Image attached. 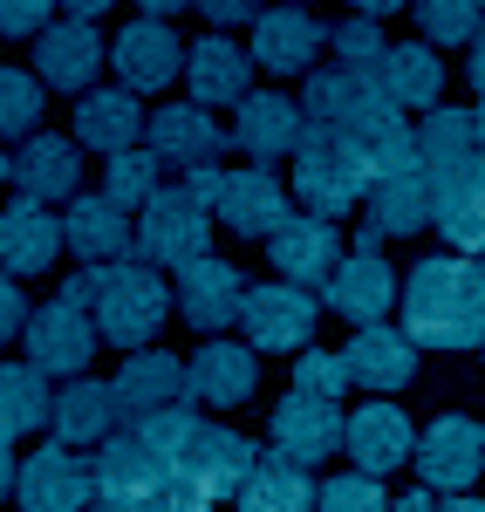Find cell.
<instances>
[{
	"label": "cell",
	"mask_w": 485,
	"mask_h": 512,
	"mask_svg": "<svg viewBox=\"0 0 485 512\" xmlns=\"http://www.w3.org/2000/svg\"><path fill=\"white\" fill-rule=\"evenodd\" d=\"M404 335L417 349H472L485 342V267L465 253H431L404 280Z\"/></svg>",
	"instance_id": "1"
},
{
	"label": "cell",
	"mask_w": 485,
	"mask_h": 512,
	"mask_svg": "<svg viewBox=\"0 0 485 512\" xmlns=\"http://www.w3.org/2000/svg\"><path fill=\"white\" fill-rule=\"evenodd\" d=\"M376 171H369L363 137H342L308 123L301 130V151H294V198L308 205V219H342L349 205H363Z\"/></svg>",
	"instance_id": "2"
},
{
	"label": "cell",
	"mask_w": 485,
	"mask_h": 512,
	"mask_svg": "<svg viewBox=\"0 0 485 512\" xmlns=\"http://www.w3.org/2000/svg\"><path fill=\"white\" fill-rule=\"evenodd\" d=\"M89 315H96V335L117 342L123 355L151 349V335L171 315V287H164V274L151 260H117V267H103V280H96V308Z\"/></svg>",
	"instance_id": "3"
},
{
	"label": "cell",
	"mask_w": 485,
	"mask_h": 512,
	"mask_svg": "<svg viewBox=\"0 0 485 512\" xmlns=\"http://www.w3.org/2000/svg\"><path fill=\"white\" fill-rule=\"evenodd\" d=\"M301 117L322 123V130H342V137H363V144H369L376 130H390L404 110L383 96L376 69H349V62H335V69H315V76H308Z\"/></svg>",
	"instance_id": "4"
},
{
	"label": "cell",
	"mask_w": 485,
	"mask_h": 512,
	"mask_svg": "<svg viewBox=\"0 0 485 512\" xmlns=\"http://www.w3.org/2000/svg\"><path fill=\"white\" fill-rule=\"evenodd\" d=\"M212 205H205L192 185H164L144 212H137V260H151V267H192L212 253Z\"/></svg>",
	"instance_id": "5"
},
{
	"label": "cell",
	"mask_w": 485,
	"mask_h": 512,
	"mask_svg": "<svg viewBox=\"0 0 485 512\" xmlns=\"http://www.w3.org/2000/svg\"><path fill=\"white\" fill-rule=\"evenodd\" d=\"M315 315H322V301L308 287L260 280V287H246V301H240V335L253 355H294V349H308Z\"/></svg>",
	"instance_id": "6"
},
{
	"label": "cell",
	"mask_w": 485,
	"mask_h": 512,
	"mask_svg": "<svg viewBox=\"0 0 485 512\" xmlns=\"http://www.w3.org/2000/svg\"><path fill=\"white\" fill-rule=\"evenodd\" d=\"M178 485V465H171V451H158L144 431H117L103 451H96V492L123 512H144L158 492Z\"/></svg>",
	"instance_id": "7"
},
{
	"label": "cell",
	"mask_w": 485,
	"mask_h": 512,
	"mask_svg": "<svg viewBox=\"0 0 485 512\" xmlns=\"http://www.w3.org/2000/svg\"><path fill=\"white\" fill-rule=\"evenodd\" d=\"M417 478H424V492H445V499H458V492H472L485 472V424H472V417H458V410H445L431 431H417Z\"/></svg>",
	"instance_id": "8"
},
{
	"label": "cell",
	"mask_w": 485,
	"mask_h": 512,
	"mask_svg": "<svg viewBox=\"0 0 485 512\" xmlns=\"http://www.w3.org/2000/svg\"><path fill=\"white\" fill-rule=\"evenodd\" d=\"M21 506L28 512H89L103 492H96V458H82L69 444H41L21 458V478H14Z\"/></svg>",
	"instance_id": "9"
},
{
	"label": "cell",
	"mask_w": 485,
	"mask_h": 512,
	"mask_svg": "<svg viewBox=\"0 0 485 512\" xmlns=\"http://www.w3.org/2000/svg\"><path fill=\"white\" fill-rule=\"evenodd\" d=\"M267 444L294 458V465H322L335 451H349V417H342V403L335 396H308L294 390L274 403V424H267Z\"/></svg>",
	"instance_id": "10"
},
{
	"label": "cell",
	"mask_w": 485,
	"mask_h": 512,
	"mask_svg": "<svg viewBox=\"0 0 485 512\" xmlns=\"http://www.w3.org/2000/svg\"><path fill=\"white\" fill-rule=\"evenodd\" d=\"M171 465H178V485H192L199 499H240V485L260 465V451L240 431H226V424H199Z\"/></svg>",
	"instance_id": "11"
},
{
	"label": "cell",
	"mask_w": 485,
	"mask_h": 512,
	"mask_svg": "<svg viewBox=\"0 0 485 512\" xmlns=\"http://www.w3.org/2000/svg\"><path fill=\"white\" fill-rule=\"evenodd\" d=\"M117 410L123 424H151L164 410H178V403H192V383H185V362L171 349H130L117 369Z\"/></svg>",
	"instance_id": "12"
},
{
	"label": "cell",
	"mask_w": 485,
	"mask_h": 512,
	"mask_svg": "<svg viewBox=\"0 0 485 512\" xmlns=\"http://www.w3.org/2000/svg\"><path fill=\"white\" fill-rule=\"evenodd\" d=\"M28 362H35L41 376H89V355H96V315H82L69 301H48L28 315Z\"/></svg>",
	"instance_id": "13"
},
{
	"label": "cell",
	"mask_w": 485,
	"mask_h": 512,
	"mask_svg": "<svg viewBox=\"0 0 485 512\" xmlns=\"http://www.w3.org/2000/svg\"><path fill=\"white\" fill-rule=\"evenodd\" d=\"M431 226L451 239V253H485V158L431 171Z\"/></svg>",
	"instance_id": "14"
},
{
	"label": "cell",
	"mask_w": 485,
	"mask_h": 512,
	"mask_svg": "<svg viewBox=\"0 0 485 512\" xmlns=\"http://www.w3.org/2000/svg\"><path fill=\"white\" fill-rule=\"evenodd\" d=\"M212 219H219L226 233H240V239H274L287 219H294V198H287V185L274 171H226Z\"/></svg>",
	"instance_id": "15"
},
{
	"label": "cell",
	"mask_w": 485,
	"mask_h": 512,
	"mask_svg": "<svg viewBox=\"0 0 485 512\" xmlns=\"http://www.w3.org/2000/svg\"><path fill=\"white\" fill-rule=\"evenodd\" d=\"M144 151L164 164V171H219V151H226V130L205 117L199 103H171V110H158V117L144 123Z\"/></svg>",
	"instance_id": "16"
},
{
	"label": "cell",
	"mask_w": 485,
	"mask_h": 512,
	"mask_svg": "<svg viewBox=\"0 0 485 512\" xmlns=\"http://www.w3.org/2000/svg\"><path fill=\"white\" fill-rule=\"evenodd\" d=\"M328 28L308 14V7H267L260 21H253V69H267V76H315V55H322Z\"/></svg>",
	"instance_id": "17"
},
{
	"label": "cell",
	"mask_w": 485,
	"mask_h": 512,
	"mask_svg": "<svg viewBox=\"0 0 485 512\" xmlns=\"http://www.w3.org/2000/svg\"><path fill=\"white\" fill-rule=\"evenodd\" d=\"M103 69V35L96 21H48L35 35V82L41 89H69V96H89V82Z\"/></svg>",
	"instance_id": "18"
},
{
	"label": "cell",
	"mask_w": 485,
	"mask_h": 512,
	"mask_svg": "<svg viewBox=\"0 0 485 512\" xmlns=\"http://www.w3.org/2000/svg\"><path fill=\"white\" fill-rule=\"evenodd\" d=\"M240 267H226V260H192V267H178V308H185V328H199V335H226L233 321H240V301H246V287H240Z\"/></svg>",
	"instance_id": "19"
},
{
	"label": "cell",
	"mask_w": 485,
	"mask_h": 512,
	"mask_svg": "<svg viewBox=\"0 0 485 512\" xmlns=\"http://www.w3.org/2000/svg\"><path fill=\"white\" fill-rule=\"evenodd\" d=\"M185 383H192V403H205V410H233V403H246V396L260 390V355L246 349V342H199L192 349V362H185Z\"/></svg>",
	"instance_id": "20"
},
{
	"label": "cell",
	"mask_w": 485,
	"mask_h": 512,
	"mask_svg": "<svg viewBox=\"0 0 485 512\" xmlns=\"http://www.w3.org/2000/svg\"><path fill=\"white\" fill-rule=\"evenodd\" d=\"M322 301H328L342 321L376 328V321L390 315V301H397V267H390L383 253H349V260L335 267V280L322 287Z\"/></svg>",
	"instance_id": "21"
},
{
	"label": "cell",
	"mask_w": 485,
	"mask_h": 512,
	"mask_svg": "<svg viewBox=\"0 0 485 512\" xmlns=\"http://www.w3.org/2000/svg\"><path fill=\"white\" fill-rule=\"evenodd\" d=\"M62 253V219L35 205V198H14L0 205V274H48Z\"/></svg>",
	"instance_id": "22"
},
{
	"label": "cell",
	"mask_w": 485,
	"mask_h": 512,
	"mask_svg": "<svg viewBox=\"0 0 485 512\" xmlns=\"http://www.w3.org/2000/svg\"><path fill=\"white\" fill-rule=\"evenodd\" d=\"M62 239L76 246L82 267H117L130 260V246H137V226H130V212H117L110 198H69V212H62Z\"/></svg>",
	"instance_id": "23"
},
{
	"label": "cell",
	"mask_w": 485,
	"mask_h": 512,
	"mask_svg": "<svg viewBox=\"0 0 485 512\" xmlns=\"http://www.w3.org/2000/svg\"><path fill=\"white\" fill-rule=\"evenodd\" d=\"M76 178H82V144L76 137H55V130H35L21 144V158H14V185H21V198H35V205L82 198Z\"/></svg>",
	"instance_id": "24"
},
{
	"label": "cell",
	"mask_w": 485,
	"mask_h": 512,
	"mask_svg": "<svg viewBox=\"0 0 485 512\" xmlns=\"http://www.w3.org/2000/svg\"><path fill=\"white\" fill-rule=\"evenodd\" d=\"M301 130H308V117L294 110V96L253 89V96L240 103V117H233V144H240L246 158L274 164V158H287V151H301Z\"/></svg>",
	"instance_id": "25"
},
{
	"label": "cell",
	"mask_w": 485,
	"mask_h": 512,
	"mask_svg": "<svg viewBox=\"0 0 485 512\" xmlns=\"http://www.w3.org/2000/svg\"><path fill=\"white\" fill-rule=\"evenodd\" d=\"M110 69L123 76V89L130 96H144V89H164V82L185 69V48H178V35L164 28V21H130L117 41H110Z\"/></svg>",
	"instance_id": "26"
},
{
	"label": "cell",
	"mask_w": 485,
	"mask_h": 512,
	"mask_svg": "<svg viewBox=\"0 0 485 512\" xmlns=\"http://www.w3.org/2000/svg\"><path fill=\"white\" fill-rule=\"evenodd\" d=\"M410 451H417V431H410V417L390 396H376V403H363L349 417V458H356V472L383 478V472H397Z\"/></svg>",
	"instance_id": "27"
},
{
	"label": "cell",
	"mask_w": 485,
	"mask_h": 512,
	"mask_svg": "<svg viewBox=\"0 0 485 512\" xmlns=\"http://www.w3.org/2000/svg\"><path fill=\"white\" fill-rule=\"evenodd\" d=\"M267 253H274V274L294 280V287H315V280H335L342 267V233L328 226V219H287L281 233L267 239Z\"/></svg>",
	"instance_id": "28"
},
{
	"label": "cell",
	"mask_w": 485,
	"mask_h": 512,
	"mask_svg": "<svg viewBox=\"0 0 485 512\" xmlns=\"http://www.w3.org/2000/svg\"><path fill=\"white\" fill-rule=\"evenodd\" d=\"M185 82H192V103H199V110H219V103L240 110L246 96H253V89H246V82H253V55L226 35H205L199 48L185 55Z\"/></svg>",
	"instance_id": "29"
},
{
	"label": "cell",
	"mask_w": 485,
	"mask_h": 512,
	"mask_svg": "<svg viewBox=\"0 0 485 512\" xmlns=\"http://www.w3.org/2000/svg\"><path fill=\"white\" fill-rule=\"evenodd\" d=\"M144 110H137V96L130 89H89L76 103V144L82 151H103V158H123V151H137V137H144Z\"/></svg>",
	"instance_id": "30"
},
{
	"label": "cell",
	"mask_w": 485,
	"mask_h": 512,
	"mask_svg": "<svg viewBox=\"0 0 485 512\" xmlns=\"http://www.w3.org/2000/svg\"><path fill=\"white\" fill-rule=\"evenodd\" d=\"M342 362H349V383L356 390H404L410 376H417V342H410L404 328H363V335H349V349H342Z\"/></svg>",
	"instance_id": "31"
},
{
	"label": "cell",
	"mask_w": 485,
	"mask_h": 512,
	"mask_svg": "<svg viewBox=\"0 0 485 512\" xmlns=\"http://www.w3.org/2000/svg\"><path fill=\"white\" fill-rule=\"evenodd\" d=\"M55 444H69V451H82V444H110L123 424L117 410V390L110 383H96V376H76V390H55Z\"/></svg>",
	"instance_id": "32"
},
{
	"label": "cell",
	"mask_w": 485,
	"mask_h": 512,
	"mask_svg": "<svg viewBox=\"0 0 485 512\" xmlns=\"http://www.w3.org/2000/svg\"><path fill=\"white\" fill-rule=\"evenodd\" d=\"M376 82L397 110H438L445 96V62L431 55V41H404V48H383L376 62Z\"/></svg>",
	"instance_id": "33"
},
{
	"label": "cell",
	"mask_w": 485,
	"mask_h": 512,
	"mask_svg": "<svg viewBox=\"0 0 485 512\" xmlns=\"http://www.w3.org/2000/svg\"><path fill=\"white\" fill-rule=\"evenodd\" d=\"M322 485H308V465H294L281 451H267L240 485V512H315Z\"/></svg>",
	"instance_id": "34"
},
{
	"label": "cell",
	"mask_w": 485,
	"mask_h": 512,
	"mask_svg": "<svg viewBox=\"0 0 485 512\" xmlns=\"http://www.w3.org/2000/svg\"><path fill=\"white\" fill-rule=\"evenodd\" d=\"M369 226L390 233H424L431 226V171H397V178H376L369 185Z\"/></svg>",
	"instance_id": "35"
},
{
	"label": "cell",
	"mask_w": 485,
	"mask_h": 512,
	"mask_svg": "<svg viewBox=\"0 0 485 512\" xmlns=\"http://www.w3.org/2000/svg\"><path fill=\"white\" fill-rule=\"evenodd\" d=\"M55 417V390H48V376H41L35 362H0V437L14 444V437L41 431Z\"/></svg>",
	"instance_id": "36"
},
{
	"label": "cell",
	"mask_w": 485,
	"mask_h": 512,
	"mask_svg": "<svg viewBox=\"0 0 485 512\" xmlns=\"http://www.w3.org/2000/svg\"><path fill=\"white\" fill-rule=\"evenodd\" d=\"M417 158H424V171H445V164L485 158V151H479V130H472V110H431V117L417 123Z\"/></svg>",
	"instance_id": "37"
},
{
	"label": "cell",
	"mask_w": 485,
	"mask_h": 512,
	"mask_svg": "<svg viewBox=\"0 0 485 512\" xmlns=\"http://www.w3.org/2000/svg\"><path fill=\"white\" fill-rule=\"evenodd\" d=\"M158 171H164V164L151 158V151H123V158L103 164V198H110L117 212H144V205L164 192Z\"/></svg>",
	"instance_id": "38"
},
{
	"label": "cell",
	"mask_w": 485,
	"mask_h": 512,
	"mask_svg": "<svg viewBox=\"0 0 485 512\" xmlns=\"http://www.w3.org/2000/svg\"><path fill=\"white\" fill-rule=\"evenodd\" d=\"M410 14H417V28H424V41H479L485 28V0H410Z\"/></svg>",
	"instance_id": "39"
},
{
	"label": "cell",
	"mask_w": 485,
	"mask_h": 512,
	"mask_svg": "<svg viewBox=\"0 0 485 512\" xmlns=\"http://www.w3.org/2000/svg\"><path fill=\"white\" fill-rule=\"evenodd\" d=\"M41 123V82L21 69H0V137H35Z\"/></svg>",
	"instance_id": "40"
},
{
	"label": "cell",
	"mask_w": 485,
	"mask_h": 512,
	"mask_svg": "<svg viewBox=\"0 0 485 512\" xmlns=\"http://www.w3.org/2000/svg\"><path fill=\"white\" fill-rule=\"evenodd\" d=\"M315 512H390V492L369 472H349V478H328L322 485V506Z\"/></svg>",
	"instance_id": "41"
},
{
	"label": "cell",
	"mask_w": 485,
	"mask_h": 512,
	"mask_svg": "<svg viewBox=\"0 0 485 512\" xmlns=\"http://www.w3.org/2000/svg\"><path fill=\"white\" fill-rule=\"evenodd\" d=\"M328 41H335V55H342L349 69H376V62H383V48H390V41L376 35V21H363V14H356V21H335Z\"/></svg>",
	"instance_id": "42"
},
{
	"label": "cell",
	"mask_w": 485,
	"mask_h": 512,
	"mask_svg": "<svg viewBox=\"0 0 485 512\" xmlns=\"http://www.w3.org/2000/svg\"><path fill=\"white\" fill-rule=\"evenodd\" d=\"M294 390H308V396L349 390V362H342V355H328V349H301V362H294Z\"/></svg>",
	"instance_id": "43"
},
{
	"label": "cell",
	"mask_w": 485,
	"mask_h": 512,
	"mask_svg": "<svg viewBox=\"0 0 485 512\" xmlns=\"http://www.w3.org/2000/svg\"><path fill=\"white\" fill-rule=\"evenodd\" d=\"M48 14H55V0H0V35H41Z\"/></svg>",
	"instance_id": "44"
},
{
	"label": "cell",
	"mask_w": 485,
	"mask_h": 512,
	"mask_svg": "<svg viewBox=\"0 0 485 512\" xmlns=\"http://www.w3.org/2000/svg\"><path fill=\"white\" fill-rule=\"evenodd\" d=\"M28 315H35V308H28L21 280H14V274H0V349H7L14 335H28Z\"/></svg>",
	"instance_id": "45"
},
{
	"label": "cell",
	"mask_w": 485,
	"mask_h": 512,
	"mask_svg": "<svg viewBox=\"0 0 485 512\" xmlns=\"http://www.w3.org/2000/svg\"><path fill=\"white\" fill-rule=\"evenodd\" d=\"M212 28H233V21H260L267 14V0H192Z\"/></svg>",
	"instance_id": "46"
},
{
	"label": "cell",
	"mask_w": 485,
	"mask_h": 512,
	"mask_svg": "<svg viewBox=\"0 0 485 512\" xmlns=\"http://www.w3.org/2000/svg\"><path fill=\"white\" fill-rule=\"evenodd\" d=\"M144 512H212V499H199L192 485H171V492H158Z\"/></svg>",
	"instance_id": "47"
},
{
	"label": "cell",
	"mask_w": 485,
	"mask_h": 512,
	"mask_svg": "<svg viewBox=\"0 0 485 512\" xmlns=\"http://www.w3.org/2000/svg\"><path fill=\"white\" fill-rule=\"evenodd\" d=\"M465 76H472V89H479V103H485V28L472 41V55H465Z\"/></svg>",
	"instance_id": "48"
},
{
	"label": "cell",
	"mask_w": 485,
	"mask_h": 512,
	"mask_svg": "<svg viewBox=\"0 0 485 512\" xmlns=\"http://www.w3.org/2000/svg\"><path fill=\"white\" fill-rule=\"evenodd\" d=\"M14 478H21V465H14V444H7V437H0V499H7V492H14Z\"/></svg>",
	"instance_id": "49"
},
{
	"label": "cell",
	"mask_w": 485,
	"mask_h": 512,
	"mask_svg": "<svg viewBox=\"0 0 485 512\" xmlns=\"http://www.w3.org/2000/svg\"><path fill=\"white\" fill-rule=\"evenodd\" d=\"M363 21H383V14H397V7H410V0H349Z\"/></svg>",
	"instance_id": "50"
},
{
	"label": "cell",
	"mask_w": 485,
	"mask_h": 512,
	"mask_svg": "<svg viewBox=\"0 0 485 512\" xmlns=\"http://www.w3.org/2000/svg\"><path fill=\"white\" fill-rule=\"evenodd\" d=\"M62 7H69V21H96V14L117 7V0H62Z\"/></svg>",
	"instance_id": "51"
},
{
	"label": "cell",
	"mask_w": 485,
	"mask_h": 512,
	"mask_svg": "<svg viewBox=\"0 0 485 512\" xmlns=\"http://www.w3.org/2000/svg\"><path fill=\"white\" fill-rule=\"evenodd\" d=\"M390 512H438V506H431V492H404V499H390Z\"/></svg>",
	"instance_id": "52"
},
{
	"label": "cell",
	"mask_w": 485,
	"mask_h": 512,
	"mask_svg": "<svg viewBox=\"0 0 485 512\" xmlns=\"http://www.w3.org/2000/svg\"><path fill=\"white\" fill-rule=\"evenodd\" d=\"M144 7V21H164V14H178V7H192V0H137Z\"/></svg>",
	"instance_id": "53"
},
{
	"label": "cell",
	"mask_w": 485,
	"mask_h": 512,
	"mask_svg": "<svg viewBox=\"0 0 485 512\" xmlns=\"http://www.w3.org/2000/svg\"><path fill=\"white\" fill-rule=\"evenodd\" d=\"M438 512H485V499H465L458 492V499H438Z\"/></svg>",
	"instance_id": "54"
},
{
	"label": "cell",
	"mask_w": 485,
	"mask_h": 512,
	"mask_svg": "<svg viewBox=\"0 0 485 512\" xmlns=\"http://www.w3.org/2000/svg\"><path fill=\"white\" fill-rule=\"evenodd\" d=\"M472 130H479V151H485V103L472 110Z\"/></svg>",
	"instance_id": "55"
},
{
	"label": "cell",
	"mask_w": 485,
	"mask_h": 512,
	"mask_svg": "<svg viewBox=\"0 0 485 512\" xmlns=\"http://www.w3.org/2000/svg\"><path fill=\"white\" fill-rule=\"evenodd\" d=\"M0 178H14V158H0Z\"/></svg>",
	"instance_id": "56"
},
{
	"label": "cell",
	"mask_w": 485,
	"mask_h": 512,
	"mask_svg": "<svg viewBox=\"0 0 485 512\" xmlns=\"http://www.w3.org/2000/svg\"><path fill=\"white\" fill-rule=\"evenodd\" d=\"M89 512H123V506H89Z\"/></svg>",
	"instance_id": "57"
}]
</instances>
